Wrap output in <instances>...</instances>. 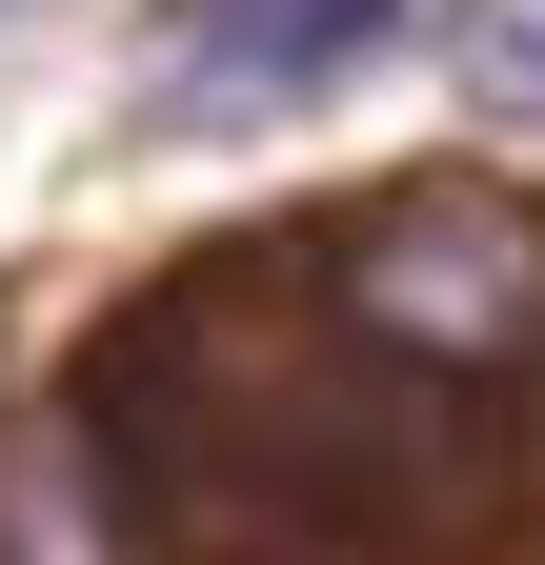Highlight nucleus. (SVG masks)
<instances>
[{
  "instance_id": "nucleus-2",
  "label": "nucleus",
  "mask_w": 545,
  "mask_h": 565,
  "mask_svg": "<svg viewBox=\"0 0 545 565\" xmlns=\"http://www.w3.org/2000/svg\"><path fill=\"white\" fill-rule=\"evenodd\" d=\"M384 41H404V0H182L162 61H142V102L162 121H303V102H344Z\"/></svg>"
},
{
  "instance_id": "nucleus-4",
  "label": "nucleus",
  "mask_w": 545,
  "mask_h": 565,
  "mask_svg": "<svg viewBox=\"0 0 545 565\" xmlns=\"http://www.w3.org/2000/svg\"><path fill=\"white\" fill-rule=\"evenodd\" d=\"M0 21H21V0H0Z\"/></svg>"
},
{
  "instance_id": "nucleus-1",
  "label": "nucleus",
  "mask_w": 545,
  "mask_h": 565,
  "mask_svg": "<svg viewBox=\"0 0 545 565\" xmlns=\"http://www.w3.org/2000/svg\"><path fill=\"white\" fill-rule=\"evenodd\" d=\"M344 323L384 343V364H464V384H505L525 343H545V223L525 202H485V182H404L384 223L344 243Z\"/></svg>"
},
{
  "instance_id": "nucleus-3",
  "label": "nucleus",
  "mask_w": 545,
  "mask_h": 565,
  "mask_svg": "<svg viewBox=\"0 0 545 565\" xmlns=\"http://www.w3.org/2000/svg\"><path fill=\"white\" fill-rule=\"evenodd\" d=\"M445 61H464V102H485V121H545V0H464Z\"/></svg>"
}]
</instances>
